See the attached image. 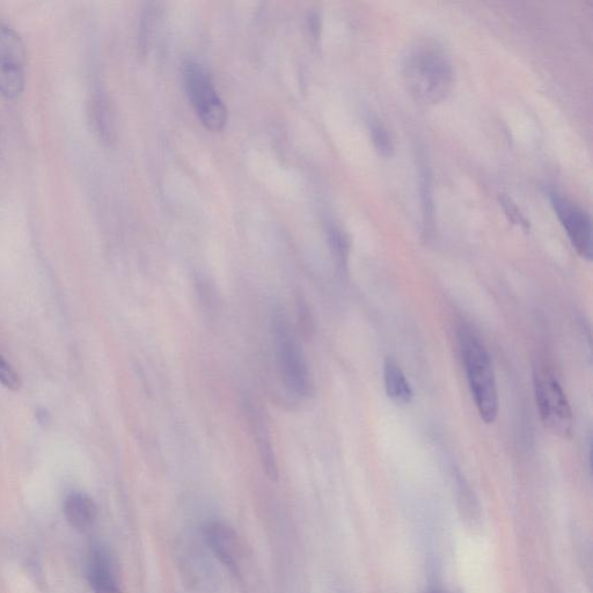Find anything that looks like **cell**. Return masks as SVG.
<instances>
[{"instance_id": "obj_3", "label": "cell", "mask_w": 593, "mask_h": 593, "mask_svg": "<svg viewBox=\"0 0 593 593\" xmlns=\"http://www.w3.org/2000/svg\"><path fill=\"white\" fill-rule=\"evenodd\" d=\"M272 335L278 375L283 385L295 397L309 398L313 393L309 365L282 310H275L273 313Z\"/></svg>"}, {"instance_id": "obj_9", "label": "cell", "mask_w": 593, "mask_h": 593, "mask_svg": "<svg viewBox=\"0 0 593 593\" xmlns=\"http://www.w3.org/2000/svg\"><path fill=\"white\" fill-rule=\"evenodd\" d=\"M246 404L248 421H250L256 445H258L263 471L266 472L270 480L276 481L278 479V466L266 421L263 420L259 409L253 405L252 401H247Z\"/></svg>"}, {"instance_id": "obj_1", "label": "cell", "mask_w": 593, "mask_h": 593, "mask_svg": "<svg viewBox=\"0 0 593 593\" xmlns=\"http://www.w3.org/2000/svg\"><path fill=\"white\" fill-rule=\"evenodd\" d=\"M402 78L412 97L424 105H436L449 97L455 86V69L445 49L433 40L408 48L402 60Z\"/></svg>"}, {"instance_id": "obj_7", "label": "cell", "mask_w": 593, "mask_h": 593, "mask_svg": "<svg viewBox=\"0 0 593 593\" xmlns=\"http://www.w3.org/2000/svg\"><path fill=\"white\" fill-rule=\"evenodd\" d=\"M552 206L571 245L584 259L592 258V228L587 212L559 193H551Z\"/></svg>"}, {"instance_id": "obj_15", "label": "cell", "mask_w": 593, "mask_h": 593, "mask_svg": "<svg viewBox=\"0 0 593 593\" xmlns=\"http://www.w3.org/2000/svg\"><path fill=\"white\" fill-rule=\"evenodd\" d=\"M0 384L12 391L18 390L21 384L18 373L4 360L2 355H0Z\"/></svg>"}, {"instance_id": "obj_2", "label": "cell", "mask_w": 593, "mask_h": 593, "mask_svg": "<svg viewBox=\"0 0 593 593\" xmlns=\"http://www.w3.org/2000/svg\"><path fill=\"white\" fill-rule=\"evenodd\" d=\"M458 340L475 407L482 421L494 423L499 415V392L488 351L470 329H461Z\"/></svg>"}, {"instance_id": "obj_12", "label": "cell", "mask_w": 593, "mask_h": 593, "mask_svg": "<svg viewBox=\"0 0 593 593\" xmlns=\"http://www.w3.org/2000/svg\"><path fill=\"white\" fill-rule=\"evenodd\" d=\"M384 383L387 397L395 404L408 405L412 401V386L400 365L391 357L384 364Z\"/></svg>"}, {"instance_id": "obj_6", "label": "cell", "mask_w": 593, "mask_h": 593, "mask_svg": "<svg viewBox=\"0 0 593 593\" xmlns=\"http://www.w3.org/2000/svg\"><path fill=\"white\" fill-rule=\"evenodd\" d=\"M26 85V50L19 34L0 23V94L17 99Z\"/></svg>"}, {"instance_id": "obj_10", "label": "cell", "mask_w": 593, "mask_h": 593, "mask_svg": "<svg viewBox=\"0 0 593 593\" xmlns=\"http://www.w3.org/2000/svg\"><path fill=\"white\" fill-rule=\"evenodd\" d=\"M64 515L73 529L86 532L97 521L98 509L91 497L83 493H73L65 501Z\"/></svg>"}, {"instance_id": "obj_13", "label": "cell", "mask_w": 593, "mask_h": 593, "mask_svg": "<svg viewBox=\"0 0 593 593\" xmlns=\"http://www.w3.org/2000/svg\"><path fill=\"white\" fill-rule=\"evenodd\" d=\"M370 131L373 144L376 149L384 156L391 155L393 151V142L390 134H388L387 128L384 123L378 119V117H371L370 119Z\"/></svg>"}, {"instance_id": "obj_8", "label": "cell", "mask_w": 593, "mask_h": 593, "mask_svg": "<svg viewBox=\"0 0 593 593\" xmlns=\"http://www.w3.org/2000/svg\"><path fill=\"white\" fill-rule=\"evenodd\" d=\"M203 537L219 562L232 573H237L240 551L236 532L224 523L210 522L204 526Z\"/></svg>"}, {"instance_id": "obj_4", "label": "cell", "mask_w": 593, "mask_h": 593, "mask_svg": "<svg viewBox=\"0 0 593 593\" xmlns=\"http://www.w3.org/2000/svg\"><path fill=\"white\" fill-rule=\"evenodd\" d=\"M533 390L545 427L555 436L569 438L573 431V411L559 378L545 361L534 365Z\"/></svg>"}, {"instance_id": "obj_5", "label": "cell", "mask_w": 593, "mask_h": 593, "mask_svg": "<svg viewBox=\"0 0 593 593\" xmlns=\"http://www.w3.org/2000/svg\"><path fill=\"white\" fill-rule=\"evenodd\" d=\"M185 83L189 100L204 127L215 133L222 131L228 121V111L208 71L199 63L189 62L185 67Z\"/></svg>"}, {"instance_id": "obj_14", "label": "cell", "mask_w": 593, "mask_h": 593, "mask_svg": "<svg viewBox=\"0 0 593 593\" xmlns=\"http://www.w3.org/2000/svg\"><path fill=\"white\" fill-rule=\"evenodd\" d=\"M500 203L505 214L511 219V222L521 225L525 229L529 228V222H527L523 212L517 207V204L510 199V197L504 194L500 195Z\"/></svg>"}, {"instance_id": "obj_11", "label": "cell", "mask_w": 593, "mask_h": 593, "mask_svg": "<svg viewBox=\"0 0 593 593\" xmlns=\"http://www.w3.org/2000/svg\"><path fill=\"white\" fill-rule=\"evenodd\" d=\"M89 578L94 593H122L111 560L102 549H97L92 555Z\"/></svg>"}, {"instance_id": "obj_16", "label": "cell", "mask_w": 593, "mask_h": 593, "mask_svg": "<svg viewBox=\"0 0 593 593\" xmlns=\"http://www.w3.org/2000/svg\"><path fill=\"white\" fill-rule=\"evenodd\" d=\"M428 593H445V592L442 590L434 589V590H430Z\"/></svg>"}]
</instances>
